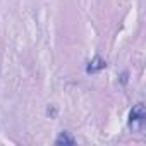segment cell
Here are the masks:
<instances>
[{"instance_id": "7a4b0ae2", "label": "cell", "mask_w": 146, "mask_h": 146, "mask_svg": "<svg viewBox=\"0 0 146 146\" xmlns=\"http://www.w3.org/2000/svg\"><path fill=\"white\" fill-rule=\"evenodd\" d=\"M105 67H107V62H105L102 57H95V58L86 65V72H88V74H96V72L103 70Z\"/></svg>"}, {"instance_id": "3957f363", "label": "cell", "mask_w": 146, "mask_h": 146, "mask_svg": "<svg viewBox=\"0 0 146 146\" xmlns=\"http://www.w3.org/2000/svg\"><path fill=\"white\" fill-rule=\"evenodd\" d=\"M76 143V139L72 137V136H69L67 132H60V136L55 139V144L57 146H62V144H74Z\"/></svg>"}, {"instance_id": "6da1fadb", "label": "cell", "mask_w": 146, "mask_h": 146, "mask_svg": "<svg viewBox=\"0 0 146 146\" xmlns=\"http://www.w3.org/2000/svg\"><path fill=\"white\" fill-rule=\"evenodd\" d=\"M146 122V110H144V105L143 103H137L132 107L131 113H129V127L132 131H141L143 125Z\"/></svg>"}, {"instance_id": "277c9868", "label": "cell", "mask_w": 146, "mask_h": 146, "mask_svg": "<svg viewBox=\"0 0 146 146\" xmlns=\"http://www.w3.org/2000/svg\"><path fill=\"white\" fill-rule=\"evenodd\" d=\"M120 81H122V84H125V83H127V72H124V74L120 76Z\"/></svg>"}]
</instances>
